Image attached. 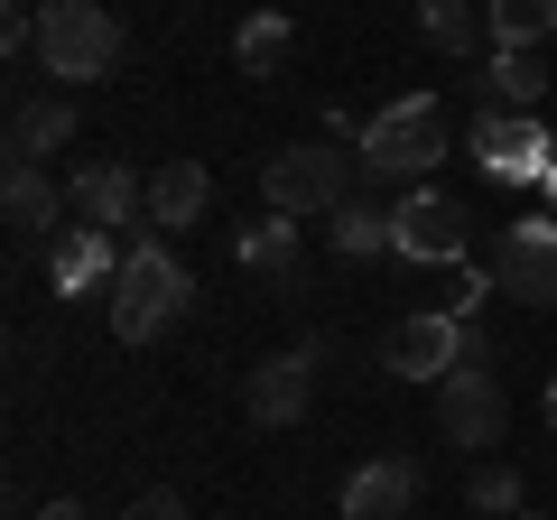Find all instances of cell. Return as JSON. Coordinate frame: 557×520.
<instances>
[{
    "instance_id": "cell-3",
    "label": "cell",
    "mask_w": 557,
    "mask_h": 520,
    "mask_svg": "<svg viewBox=\"0 0 557 520\" xmlns=\"http://www.w3.org/2000/svg\"><path fill=\"white\" fill-rule=\"evenodd\" d=\"M121 20L102 10V0H38V65L57 75V94L65 84H102V75H121Z\"/></svg>"
},
{
    "instance_id": "cell-18",
    "label": "cell",
    "mask_w": 557,
    "mask_h": 520,
    "mask_svg": "<svg viewBox=\"0 0 557 520\" xmlns=\"http://www.w3.org/2000/svg\"><path fill=\"white\" fill-rule=\"evenodd\" d=\"M418 38L437 57H474L493 28H483V0H418Z\"/></svg>"
},
{
    "instance_id": "cell-22",
    "label": "cell",
    "mask_w": 557,
    "mask_h": 520,
    "mask_svg": "<svg viewBox=\"0 0 557 520\" xmlns=\"http://www.w3.org/2000/svg\"><path fill=\"white\" fill-rule=\"evenodd\" d=\"M325 223H335V251L344 260H381V251H391V214H381V205H344V214H325Z\"/></svg>"
},
{
    "instance_id": "cell-8",
    "label": "cell",
    "mask_w": 557,
    "mask_h": 520,
    "mask_svg": "<svg viewBox=\"0 0 557 520\" xmlns=\"http://www.w3.org/2000/svg\"><path fill=\"white\" fill-rule=\"evenodd\" d=\"M465 344H474V325H465V317L418 307V317H399L391 335H381V372H391V381H446L465 362Z\"/></svg>"
},
{
    "instance_id": "cell-23",
    "label": "cell",
    "mask_w": 557,
    "mask_h": 520,
    "mask_svg": "<svg viewBox=\"0 0 557 520\" xmlns=\"http://www.w3.org/2000/svg\"><path fill=\"white\" fill-rule=\"evenodd\" d=\"M465 502H474V511H502V520H511V511H520V474H511V465H474Z\"/></svg>"
},
{
    "instance_id": "cell-17",
    "label": "cell",
    "mask_w": 557,
    "mask_h": 520,
    "mask_svg": "<svg viewBox=\"0 0 557 520\" xmlns=\"http://www.w3.org/2000/svg\"><path fill=\"white\" fill-rule=\"evenodd\" d=\"M65 140H75V102H65V94H28L20 112H10V159H38L47 168Z\"/></svg>"
},
{
    "instance_id": "cell-12",
    "label": "cell",
    "mask_w": 557,
    "mask_h": 520,
    "mask_svg": "<svg viewBox=\"0 0 557 520\" xmlns=\"http://www.w3.org/2000/svg\"><path fill=\"white\" fill-rule=\"evenodd\" d=\"M65 205H75V223H94V233H131V223H149V177H131L121 159H84L75 177H65Z\"/></svg>"
},
{
    "instance_id": "cell-11",
    "label": "cell",
    "mask_w": 557,
    "mask_h": 520,
    "mask_svg": "<svg viewBox=\"0 0 557 520\" xmlns=\"http://www.w3.org/2000/svg\"><path fill=\"white\" fill-rule=\"evenodd\" d=\"M418 493H428V465L409 446H381V456H362L344 474V520H409Z\"/></svg>"
},
{
    "instance_id": "cell-15",
    "label": "cell",
    "mask_w": 557,
    "mask_h": 520,
    "mask_svg": "<svg viewBox=\"0 0 557 520\" xmlns=\"http://www.w3.org/2000/svg\"><path fill=\"white\" fill-rule=\"evenodd\" d=\"M205 205H214V168H205V159H168L159 177H149V223H159V242L168 233H196Z\"/></svg>"
},
{
    "instance_id": "cell-13",
    "label": "cell",
    "mask_w": 557,
    "mask_h": 520,
    "mask_svg": "<svg viewBox=\"0 0 557 520\" xmlns=\"http://www.w3.org/2000/svg\"><path fill=\"white\" fill-rule=\"evenodd\" d=\"M121 242L112 233H94V223H65L57 242H47V288H57V307H75V298H112V280H121Z\"/></svg>"
},
{
    "instance_id": "cell-16",
    "label": "cell",
    "mask_w": 557,
    "mask_h": 520,
    "mask_svg": "<svg viewBox=\"0 0 557 520\" xmlns=\"http://www.w3.org/2000/svg\"><path fill=\"white\" fill-rule=\"evenodd\" d=\"M0 214H10L20 242H38V233H57V214H75V205H65V186L47 177L38 159H10V177H0Z\"/></svg>"
},
{
    "instance_id": "cell-1",
    "label": "cell",
    "mask_w": 557,
    "mask_h": 520,
    "mask_svg": "<svg viewBox=\"0 0 557 520\" xmlns=\"http://www.w3.org/2000/svg\"><path fill=\"white\" fill-rule=\"evenodd\" d=\"M354 149H362V177H372V186H428V177H437V159H446V112H437V94L381 102V112L354 131Z\"/></svg>"
},
{
    "instance_id": "cell-28",
    "label": "cell",
    "mask_w": 557,
    "mask_h": 520,
    "mask_svg": "<svg viewBox=\"0 0 557 520\" xmlns=\"http://www.w3.org/2000/svg\"><path fill=\"white\" fill-rule=\"evenodd\" d=\"M539 196H548V205H557V168H548V186H539Z\"/></svg>"
},
{
    "instance_id": "cell-5",
    "label": "cell",
    "mask_w": 557,
    "mask_h": 520,
    "mask_svg": "<svg viewBox=\"0 0 557 520\" xmlns=\"http://www.w3.org/2000/svg\"><path fill=\"white\" fill-rule=\"evenodd\" d=\"M437 428H446V446H502V428H511V400H502V372H493V344H465V362L437 381Z\"/></svg>"
},
{
    "instance_id": "cell-24",
    "label": "cell",
    "mask_w": 557,
    "mask_h": 520,
    "mask_svg": "<svg viewBox=\"0 0 557 520\" xmlns=\"http://www.w3.org/2000/svg\"><path fill=\"white\" fill-rule=\"evenodd\" d=\"M0 57H38V10L10 0V20H0Z\"/></svg>"
},
{
    "instance_id": "cell-19",
    "label": "cell",
    "mask_w": 557,
    "mask_h": 520,
    "mask_svg": "<svg viewBox=\"0 0 557 520\" xmlns=\"http://www.w3.org/2000/svg\"><path fill=\"white\" fill-rule=\"evenodd\" d=\"M242 270H251V280H278V288H298V223H288V214L251 223V233H242Z\"/></svg>"
},
{
    "instance_id": "cell-27",
    "label": "cell",
    "mask_w": 557,
    "mask_h": 520,
    "mask_svg": "<svg viewBox=\"0 0 557 520\" xmlns=\"http://www.w3.org/2000/svg\"><path fill=\"white\" fill-rule=\"evenodd\" d=\"M548 428H557V372H548Z\"/></svg>"
},
{
    "instance_id": "cell-26",
    "label": "cell",
    "mask_w": 557,
    "mask_h": 520,
    "mask_svg": "<svg viewBox=\"0 0 557 520\" xmlns=\"http://www.w3.org/2000/svg\"><path fill=\"white\" fill-rule=\"evenodd\" d=\"M38 520H94V511H84V502H47Z\"/></svg>"
},
{
    "instance_id": "cell-10",
    "label": "cell",
    "mask_w": 557,
    "mask_h": 520,
    "mask_svg": "<svg viewBox=\"0 0 557 520\" xmlns=\"http://www.w3.org/2000/svg\"><path fill=\"white\" fill-rule=\"evenodd\" d=\"M317 354H325V344L307 335V344H288V354L251 362V381H242V409H251L260 428H298L307 400H317Z\"/></svg>"
},
{
    "instance_id": "cell-2",
    "label": "cell",
    "mask_w": 557,
    "mask_h": 520,
    "mask_svg": "<svg viewBox=\"0 0 557 520\" xmlns=\"http://www.w3.org/2000/svg\"><path fill=\"white\" fill-rule=\"evenodd\" d=\"M186 307H196L186 260L168 251V242H131V260H121V280H112V335L121 344H159Z\"/></svg>"
},
{
    "instance_id": "cell-7",
    "label": "cell",
    "mask_w": 557,
    "mask_h": 520,
    "mask_svg": "<svg viewBox=\"0 0 557 520\" xmlns=\"http://www.w3.org/2000/svg\"><path fill=\"white\" fill-rule=\"evenodd\" d=\"M465 149H474V168L493 186H548V168H557V140L539 112H474Z\"/></svg>"
},
{
    "instance_id": "cell-25",
    "label": "cell",
    "mask_w": 557,
    "mask_h": 520,
    "mask_svg": "<svg viewBox=\"0 0 557 520\" xmlns=\"http://www.w3.org/2000/svg\"><path fill=\"white\" fill-rule=\"evenodd\" d=\"M131 520H196V511H186V502H177V493H168V483H149V493H139V502H131Z\"/></svg>"
},
{
    "instance_id": "cell-6",
    "label": "cell",
    "mask_w": 557,
    "mask_h": 520,
    "mask_svg": "<svg viewBox=\"0 0 557 520\" xmlns=\"http://www.w3.org/2000/svg\"><path fill=\"white\" fill-rule=\"evenodd\" d=\"M474 251V214H465L446 186H409L391 205V260H418V270H465Z\"/></svg>"
},
{
    "instance_id": "cell-9",
    "label": "cell",
    "mask_w": 557,
    "mask_h": 520,
    "mask_svg": "<svg viewBox=\"0 0 557 520\" xmlns=\"http://www.w3.org/2000/svg\"><path fill=\"white\" fill-rule=\"evenodd\" d=\"M493 280H502V298H520V307H557V214H520V223H502Z\"/></svg>"
},
{
    "instance_id": "cell-14",
    "label": "cell",
    "mask_w": 557,
    "mask_h": 520,
    "mask_svg": "<svg viewBox=\"0 0 557 520\" xmlns=\"http://www.w3.org/2000/svg\"><path fill=\"white\" fill-rule=\"evenodd\" d=\"M474 102L483 112H539L548 102V57L539 47H493V65L474 75Z\"/></svg>"
},
{
    "instance_id": "cell-21",
    "label": "cell",
    "mask_w": 557,
    "mask_h": 520,
    "mask_svg": "<svg viewBox=\"0 0 557 520\" xmlns=\"http://www.w3.org/2000/svg\"><path fill=\"white\" fill-rule=\"evenodd\" d=\"M298 47V28H288V10H251L242 20V38H233V57H242V75H278V57Z\"/></svg>"
},
{
    "instance_id": "cell-20",
    "label": "cell",
    "mask_w": 557,
    "mask_h": 520,
    "mask_svg": "<svg viewBox=\"0 0 557 520\" xmlns=\"http://www.w3.org/2000/svg\"><path fill=\"white\" fill-rule=\"evenodd\" d=\"M493 47H548L557 38V0H483Z\"/></svg>"
},
{
    "instance_id": "cell-4",
    "label": "cell",
    "mask_w": 557,
    "mask_h": 520,
    "mask_svg": "<svg viewBox=\"0 0 557 520\" xmlns=\"http://www.w3.org/2000/svg\"><path fill=\"white\" fill-rule=\"evenodd\" d=\"M362 186V149L344 140H298V149H278L270 168H260V196H270V214H344Z\"/></svg>"
}]
</instances>
